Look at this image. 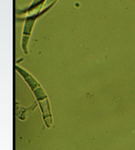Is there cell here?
I'll use <instances>...</instances> for the list:
<instances>
[{
	"label": "cell",
	"mask_w": 135,
	"mask_h": 150,
	"mask_svg": "<svg viewBox=\"0 0 135 150\" xmlns=\"http://www.w3.org/2000/svg\"><path fill=\"white\" fill-rule=\"evenodd\" d=\"M41 17V13L26 15V17L24 19V24H23L22 27V35H27L31 37L36 21Z\"/></svg>",
	"instance_id": "cell-1"
},
{
	"label": "cell",
	"mask_w": 135,
	"mask_h": 150,
	"mask_svg": "<svg viewBox=\"0 0 135 150\" xmlns=\"http://www.w3.org/2000/svg\"><path fill=\"white\" fill-rule=\"evenodd\" d=\"M15 71L22 77L30 90L33 89L34 88L40 85L38 80L32 74H30L27 70H26L22 67L19 66V65H16L15 66Z\"/></svg>",
	"instance_id": "cell-2"
},
{
	"label": "cell",
	"mask_w": 135,
	"mask_h": 150,
	"mask_svg": "<svg viewBox=\"0 0 135 150\" xmlns=\"http://www.w3.org/2000/svg\"><path fill=\"white\" fill-rule=\"evenodd\" d=\"M38 105V103H34L32 106H30L29 108H23L22 107H20L19 104H17V106H16L17 117L20 120H27L28 116H29L31 113H32V112L36 109V108L37 107Z\"/></svg>",
	"instance_id": "cell-3"
},
{
	"label": "cell",
	"mask_w": 135,
	"mask_h": 150,
	"mask_svg": "<svg viewBox=\"0 0 135 150\" xmlns=\"http://www.w3.org/2000/svg\"><path fill=\"white\" fill-rule=\"evenodd\" d=\"M45 1L46 0H33L32 3L29 5V6L21 10L20 13L26 14L28 12L34 11H36V10H41V11H42L43 6Z\"/></svg>",
	"instance_id": "cell-4"
},
{
	"label": "cell",
	"mask_w": 135,
	"mask_h": 150,
	"mask_svg": "<svg viewBox=\"0 0 135 150\" xmlns=\"http://www.w3.org/2000/svg\"><path fill=\"white\" fill-rule=\"evenodd\" d=\"M58 1L59 0H46L45 3L44 4L42 11H41V16H43L44 15L47 13L50 10L52 9L55 6V5H56V4L58 3Z\"/></svg>",
	"instance_id": "cell-5"
},
{
	"label": "cell",
	"mask_w": 135,
	"mask_h": 150,
	"mask_svg": "<svg viewBox=\"0 0 135 150\" xmlns=\"http://www.w3.org/2000/svg\"><path fill=\"white\" fill-rule=\"evenodd\" d=\"M30 38V36L22 35L20 46H21V49L23 53L26 54V55H27L28 54V45H29Z\"/></svg>",
	"instance_id": "cell-6"
}]
</instances>
